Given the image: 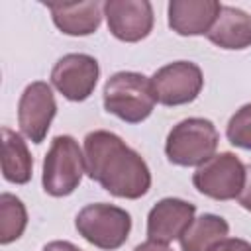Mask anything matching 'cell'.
I'll return each mask as SVG.
<instances>
[{
  "label": "cell",
  "mask_w": 251,
  "mask_h": 251,
  "mask_svg": "<svg viewBox=\"0 0 251 251\" xmlns=\"http://www.w3.org/2000/svg\"><path fill=\"white\" fill-rule=\"evenodd\" d=\"M133 251H173L169 245H165V243H157V241H145V243H141V245H137Z\"/></svg>",
  "instance_id": "7402d4cb"
},
{
  "label": "cell",
  "mask_w": 251,
  "mask_h": 251,
  "mask_svg": "<svg viewBox=\"0 0 251 251\" xmlns=\"http://www.w3.org/2000/svg\"><path fill=\"white\" fill-rule=\"evenodd\" d=\"M206 37L222 49H247L251 47V16L235 6H222Z\"/></svg>",
  "instance_id": "5bb4252c"
},
{
  "label": "cell",
  "mask_w": 251,
  "mask_h": 251,
  "mask_svg": "<svg viewBox=\"0 0 251 251\" xmlns=\"http://www.w3.org/2000/svg\"><path fill=\"white\" fill-rule=\"evenodd\" d=\"M51 12L53 24L65 33L73 37L90 35L100 27L104 4L98 0L88 2H49L45 4Z\"/></svg>",
  "instance_id": "4fadbf2b"
},
{
  "label": "cell",
  "mask_w": 251,
  "mask_h": 251,
  "mask_svg": "<svg viewBox=\"0 0 251 251\" xmlns=\"http://www.w3.org/2000/svg\"><path fill=\"white\" fill-rule=\"evenodd\" d=\"M41 251H82V249H78L75 243H71V241H61V239H57V241H49Z\"/></svg>",
  "instance_id": "44dd1931"
},
{
  "label": "cell",
  "mask_w": 251,
  "mask_h": 251,
  "mask_svg": "<svg viewBox=\"0 0 251 251\" xmlns=\"http://www.w3.org/2000/svg\"><path fill=\"white\" fill-rule=\"evenodd\" d=\"M104 16L110 33L126 43L145 39L153 29V6L147 0H108Z\"/></svg>",
  "instance_id": "30bf717a"
},
{
  "label": "cell",
  "mask_w": 251,
  "mask_h": 251,
  "mask_svg": "<svg viewBox=\"0 0 251 251\" xmlns=\"http://www.w3.org/2000/svg\"><path fill=\"white\" fill-rule=\"evenodd\" d=\"M84 173V151L80 149L78 141L73 135L53 137L43 159V190L55 198L69 196L78 188Z\"/></svg>",
  "instance_id": "277c9868"
},
{
  "label": "cell",
  "mask_w": 251,
  "mask_h": 251,
  "mask_svg": "<svg viewBox=\"0 0 251 251\" xmlns=\"http://www.w3.org/2000/svg\"><path fill=\"white\" fill-rule=\"evenodd\" d=\"M104 110L127 124L147 120L155 108L151 78L133 71L114 73L104 84Z\"/></svg>",
  "instance_id": "7a4b0ae2"
},
{
  "label": "cell",
  "mask_w": 251,
  "mask_h": 251,
  "mask_svg": "<svg viewBox=\"0 0 251 251\" xmlns=\"http://www.w3.org/2000/svg\"><path fill=\"white\" fill-rule=\"evenodd\" d=\"M27 226V210L24 202L10 194L2 192L0 194V243L8 245L16 239L22 237Z\"/></svg>",
  "instance_id": "e0dca14e"
},
{
  "label": "cell",
  "mask_w": 251,
  "mask_h": 251,
  "mask_svg": "<svg viewBox=\"0 0 251 251\" xmlns=\"http://www.w3.org/2000/svg\"><path fill=\"white\" fill-rule=\"evenodd\" d=\"M220 133L206 118H186L173 126L165 141L167 159L178 167H200L216 155Z\"/></svg>",
  "instance_id": "3957f363"
},
{
  "label": "cell",
  "mask_w": 251,
  "mask_h": 251,
  "mask_svg": "<svg viewBox=\"0 0 251 251\" xmlns=\"http://www.w3.org/2000/svg\"><path fill=\"white\" fill-rule=\"evenodd\" d=\"M86 175L116 198L137 200L151 188V171L145 159L126 141L106 129L84 137Z\"/></svg>",
  "instance_id": "6da1fadb"
},
{
  "label": "cell",
  "mask_w": 251,
  "mask_h": 251,
  "mask_svg": "<svg viewBox=\"0 0 251 251\" xmlns=\"http://www.w3.org/2000/svg\"><path fill=\"white\" fill-rule=\"evenodd\" d=\"M33 159L20 133L2 127V175L8 182L25 184L31 178Z\"/></svg>",
  "instance_id": "9a60e30c"
},
{
  "label": "cell",
  "mask_w": 251,
  "mask_h": 251,
  "mask_svg": "<svg viewBox=\"0 0 251 251\" xmlns=\"http://www.w3.org/2000/svg\"><path fill=\"white\" fill-rule=\"evenodd\" d=\"M229 233V224L216 214H202L194 218L188 229L180 235L182 251H214V247L226 239Z\"/></svg>",
  "instance_id": "2e32d148"
},
{
  "label": "cell",
  "mask_w": 251,
  "mask_h": 251,
  "mask_svg": "<svg viewBox=\"0 0 251 251\" xmlns=\"http://www.w3.org/2000/svg\"><path fill=\"white\" fill-rule=\"evenodd\" d=\"M75 227L94 247L114 251L127 241L131 231V216L114 204H88L76 214Z\"/></svg>",
  "instance_id": "5b68a950"
},
{
  "label": "cell",
  "mask_w": 251,
  "mask_h": 251,
  "mask_svg": "<svg viewBox=\"0 0 251 251\" xmlns=\"http://www.w3.org/2000/svg\"><path fill=\"white\" fill-rule=\"evenodd\" d=\"M196 206L180 198L159 200L147 216V239L169 245L188 229L194 222Z\"/></svg>",
  "instance_id": "8fae6325"
},
{
  "label": "cell",
  "mask_w": 251,
  "mask_h": 251,
  "mask_svg": "<svg viewBox=\"0 0 251 251\" xmlns=\"http://www.w3.org/2000/svg\"><path fill=\"white\" fill-rule=\"evenodd\" d=\"M204 86L202 71L192 61H175L151 76L153 96L163 106H182L198 98Z\"/></svg>",
  "instance_id": "52a82bcc"
},
{
  "label": "cell",
  "mask_w": 251,
  "mask_h": 251,
  "mask_svg": "<svg viewBox=\"0 0 251 251\" xmlns=\"http://www.w3.org/2000/svg\"><path fill=\"white\" fill-rule=\"evenodd\" d=\"M100 67L92 55L86 53H69L63 55L51 71L53 86L71 102L86 100L98 82Z\"/></svg>",
  "instance_id": "ba28073f"
},
{
  "label": "cell",
  "mask_w": 251,
  "mask_h": 251,
  "mask_svg": "<svg viewBox=\"0 0 251 251\" xmlns=\"http://www.w3.org/2000/svg\"><path fill=\"white\" fill-rule=\"evenodd\" d=\"M57 114V102L47 82L27 84L18 102V126L31 143H41Z\"/></svg>",
  "instance_id": "9c48e42d"
},
{
  "label": "cell",
  "mask_w": 251,
  "mask_h": 251,
  "mask_svg": "<svg viewBox=\"0 0 251 251\" xmlns=\"http://www.w3.org/2000/svg\"><path fill=\"white\" fill-rule=\"evenodd\" d=\"M220 10L218 0H171L169 27L178 35H206Z\"/></svg>",
  "instance_id": "7c38bea8"
},
{
  "label": "cell",
  "mask_w": 251,
  "mask_h": 251,
  "mask_svg": "<svg viewBox=\"0 0 251 251\" xmlns=\"http://www.w3.org/2000/svg\"><path fill=\"white\" fill-rule=\"evenodd\" d=\"M214 251H251V243L239 237H226L214 247Z\"/></svg>",
  "instance_id": "d6986e66"
},
{
  "label": "cell",
  "mask_w": 251,
  "mask_h": 251,
  "mask_svg": "<svg viewBox=\"0 0 251 251\" xmlns=\"http://www.w3.org/2000/svg\"><path fill=\"white\" fill-rule=\"evenodd\" d=\"M196 190L214 200H233L241 194L245 184V165L229 151L216 153L192 175Z\"/></svg>",
  "instance_id": "8992f818"
},
{
  "label": "cell",
  "mask_w": 251,
  "mask_h": 251,
  "mask_svg": "<svg viewBox=\"0 0 251 251\" xmlns=\"http://www.w3.org/2000/svg\"><path fill=\"white\" fill-rule=\"evenodd\" d=\"M237 200H239V204H241L245 210L251 212V165L245 167V184H243V190H241V194L237 196Z\"/></svg>",
  "instance_id": "ffe728a7"
},
{
  "label": "cell",
  "mask_w": 251,
  "mask_h": 251,
  "mask_svg": "<svg viewBox=\"0 0 251 251\" xmlns=\"http://www.w3.org/2000/svg\"><path fill=\"white\" fill-rule=\"evenodd\" d=\"M226 137L231 145L251 151V104L241 106L227 122Z\"/></svg>",
  "instance_id": "ac0fdd59"
}]
</instances>
